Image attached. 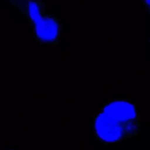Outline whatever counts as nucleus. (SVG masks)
Masks as SVG:
<instances>
[{"instance_id":"1","label":"nucleus","mask_w":150,"mask_h":150,"mask_svg":"<svg viewBox=\"0 0 150 150\" xmlns=\"http://www.w3.org/2000/svg\"><path fill=\"white\" fill-rule=\"evenodd\" d=\"M23 13L38 45H59L63 26L60 19L46 9L44 0H5Z\"/></svg>"},{"instance_id":"2","label":"nucleus","mask_w":150,"mask_h":150,"mask_svg":"<svg viewBox=\"0 0 150 150\" xmlns=\"http://www.w3.org/2000/svg\"><path fill=\"white\" fill-rule=\"evenodd\" d=\"M91 129L96 139L103 145H118L123 140L133 139L122 122L101 111L93 118Z\"/></svg>"},{"instance_id":"3","label":"nucleus","mask_w":150,"mask_h":150,"mask_svg":"<svg viewBox=\"0 0 150 150\" xmlns=\"http://www.w3.org/2000/svg\"><path fill=\"white\" fill-rule=\"evenodd\" d=\"M103 112L122 122L132 137L138 138L141 132V109L139 101L125 98H116L106 104Z\"/></svg>"},{"instance_id":"4","label":"nucleus","mask_w":150,"mask_h":150,"mask_svg":"<svg viewBox=\"0 0 150 150\" xmlns=\"http://www.w3.org/2000/svg\"><path fill=\"white\" fill-rule=\"evenodd\" d=\"M144 1V6H145V9L147 11L148 18H149L150 21V0H143Z\"/></svg>"},{"instance_id":"5","label":"nucleus","mask_w":150,"mask_h":150,"mask_svg":"<svg viewBox=\"0 0 150 150\" xmlns=\"http://www.w3.org/2000/svg\"><path fill=\"white\" fill-rule=\"evenodd\" d=\"M148 46H149V50H150V34H149V38H148Z\"/></svg>"},{"instance_id":"6","label":"nucleus","mask_w":150,"mask_h":150,"mask_svg":"<svg viewBox=\"0 0 150 150\" xmlns=\"http://www.w3.org/2000/svg\"><path fill=\"white\" fill-rule=\"evenodd\" d=\"M4 150H15V149H4Z\"/></svg>"}]
</instances>
